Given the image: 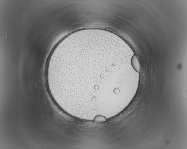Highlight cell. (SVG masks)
I'll use <instances>...</instances> for the list:
<instances>
[{
    "label": "cell",
    "instance_id": "6da1fadb",
    "mask_svg": "<svg viewBox=\"0 0 187 149\" xmlns=\"http://www.w3.org/2000/svg\"><path fill=\"white\" fill-rule=\"evenodd\" d=\"M117 44L98 37L66 45L52 58L46 77L50 93L74 115L105 116L120 107L139 78Z\"/></svg>",
    "mask_w": 187,
    "mask_h": 149
}]
</instances>
